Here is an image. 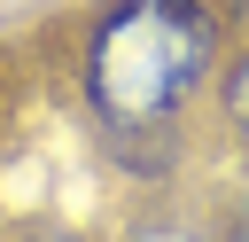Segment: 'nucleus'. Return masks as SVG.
Listing matches in <instances>:
<instances>
[{
  "instance_id": "3",
  "label": "nucleus",
  "mask_w": 249,
  "mask_h": 242,
  "mask_svg": "<svg viewBox=\"0 0 249 242\" xmlns=\"http://www.w3.org/2000/svg\"><path fill=\"white\" fill-rule=\"evenodd\" d=\"M140 242H202V234H195V226H148Z\"/></svg>"
},
{
  "instance_id": "4",
  "label": "nucleus",
  "mask_w": 249,
  "mask_h": 242,
  "mask_svg": "<svg viewBox=\"0 0 249 242\" xmlns=\"http://www.w3.org/2000/svg\"><path fill=\"white\" fill-rule=\"evenodd\" d=\"M23 242H78V234H23Z\"/></svg>"
},
{
  "instance_id": "1",
  "label": "nucleus",
  "mask_w": 249,
  "mask_h": 242,
  "mask_svg": "<svg viewBox=\"0 0 249 242\" xmlns=\"http://www.w3.org/2000/svg\"><path fill=\"white\" fill-rule=\"evenodd\" d=\"M210 62H218V23L202 0H124L93 31L86 86L109 125L148 133L187 109V94L210 78Z\"/></svg>"
},
{
  "instance_id": "5",
  "label": "nucleus",
  "mask_w": 249,
  "mask_h": 242,
  "mask_svg": "<svg viewBox=\"0 0 249 242\" xmlns=\"http://www.w3.org/2000/svg\"><path fill=\"white\" fill-rule=\"evenodd\" d=\"M233 242H249V211H241V226H233Z\"/></svg>"
},
{
  "instance_id": "2",
  "label": "nucleus",
  "mask_w": 249,
  "mask_h": 242,
  "mask_svg": "<svg viewBox=\"0 0 249 242\" xmlns=\"http://www.w3.org/2000/svg\"><path fill=\"white\" fill-rule=\"evenodd\" d=\"M218 101H226V125L249 141V47L226 62V78H218Z\"/></svg>"
}]
</instances>
